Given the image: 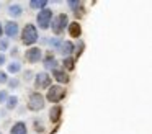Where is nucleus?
<instances>
[{"label": "nucleus", "mask_w": 152, "mask_h": 134, "mask_svg": "<svg viewBox=\"0 0 152 134\" xmlns=\"http://www.w3.org/2000/svg\"><path fill=\"white\" fill-rule=\"evenodd\" d=\"M0 8H2V3H0Z\"/></svg>", "instance_id": "7c9ffc66"}, {"label": "nucleus", "mask_w": 152, "mask_h": 134, "mask_svg": "<svg viewBox=\"0 0 152 134\" xmlns=\"http://www.w3.org/2000/svg\"><path fill=\"white\" fill-rule=\"evenodd\" d=\"M7 13H8V16H10V20L17 21V18H20V16L23 15V7H21L20 3H10V5L7 7Z\"/></svg>", "instance_id": "9d476101"}, {"label": "nucleus", "mask_w": 152, "mask_h": 134, "mask_svg": "<svg viewBox=\"0 0 152 134\" xmlns=\"http://www.w3.org/2000/svg\"><path fill=\"white\" fill-rule=\"evenodd\" d=\"M21 78H23L25 82H31V80L34 78V72L28 69V70H25V72H23V75H21Z\"/></svg>", "instance_id": "b1692460"}, {"label": "nucleus", "mask_w": 152, "mask_h": 134, "mask_svg": "<svg viewBox=\"0 0 152 134\" xmlns=\"http://www.w3.org/2000/svg\"><path fill=\"white\" fill-rule=\"evenodd\" d=\"M7 56L5 54H0V67H4V65H7Z\"/></svg>", "instance_id": "c85d7f7f"}, {"label": "nucleus", "mask_w": 152, "mask_h": 134, "mask_svg": "<svg viewBox=\"0 0 152 134\" xmlns=\"http://www.w3.org/2000/svg\"><path fill=\"white\" fill-rule=\"evenodd\" d=\"M62 41H64V39L54 36V38H49V39H48V44H49V48L53 49L54 52H57V51H59V48H61V44H62Z\"/></svg>", "instance_id": "aec40b11"}, {"label": "nucleus", "mask_w": 152, "mask_h": 134, "mask_svg": "<svg viewBox=\"0 0 152 134\" xmlns=\"http://www.w3.org/2000/svg\"><path fill=\"white\" fill-rule=\"evenodd\" d=\"M46 106V100L41 92H33L28 98V110L30 111H41Z\"/></svg>", "instance_id": "39448f33"}, {"label": "nucleus", "mask_w": 152, "mask_h": 134, "mask_svg": "<svg viewBox=\"0 0 152 134\" xmlns=\"http://www.w3.org/2000/svg\"><path fill=\"white\" fill-rule=\"evenodd\" d=\"M10 49V39L7 38H2L0 39V54H5V51Z\"/></svg>", "instance_id": "5701e85b"}, {"label": "nucleus", "mask_w": 152, "mask_h": 134, "mask_svg": "<svg viewBox=\"0 0 152 134\" xmlns=\"http://www.w3.org/2000/svg\"><path fill=\"white\" fill-rule=\"evenodd\" d=\"M34 131H36V133H43V131H44L43 123H38V121H34Z\"/></svg>", "instance_id": "cd10ccee"}, {"label": "nucleus", "mask_w": 152, "mask_h": 134, "mask_svg": "<svg viewBox=\"0 0 152 134\" xmlns=\"http://www.w3.org/2000/svg\"><path fill=\"white\" fill-rule=\"evenodd\" d=\"M8 51H10L12 61H17V57H18V51H20V49H18L17 46H13V48H10V49H8Z\"/></svg>", "instance_id": "bb28decb"}, {"label": "nucleus", "mask_w": 152, "mask_h": 134, "mask_svg": "<svg viewBox=\"0 0 152 134\" xmlns=\"http://www.w3.org/2000/svg\"><path fill=\"white\" fill-rule=\"evenodd\" d=\"M62 67H64L66 72L74 70V67H75V59L74 57H64L62 59Z\"/></svg>", "instance_id": "412c9836"}, {"label": "nucleus", "mask_w": 152, "mask_h": 134, "mask_svg": "<svg viewBox=\"0 0 152 134\" xmlns=\"http://www.w3.org/2000/svg\"><path fill=\"white\" fill-rule=\"evenodd\" d=\"M28 5H30V8L36 10V12H39V10H43V8H48V2H46V0H31Z\"/></svg>", "instance_id": "6ab92c4d"}, {"label": "nucleus", "mask_w": 152, "mask_h": 134, "mask_svg": "<svg viewBox=\"0 0 152 134\" xmlns=\"http://www.w3.org/2000/svg\"><path fill=\"white\" fill-rule=\"evenodd\" d=\"M43 65L46 70H56V69H59L57 65H59V62L56 61V57L53 56V52H48V56L44 57L43 61Z\"/></svg>", "instance_id": "ddd939ff"}, {"label": "nucleus", "mask_w": 152, "mask_h": 134, "mask_svg": "<svg viewBox=\"0 0 152 134\" xmlns=\"http://www.w3.org/2000/svg\"><path fill=\"white\" fill-rule=\"evenodd\" d=\"M2 36H4V23L0 21V39H2Z\"/></svg>", "instance_id": "c756f323"}, {"label": "nucleus", "mask_w": 152, "mask_h": 134, "mask_svg": "<svg viewBox=\"0 0 152 134\" xmlns=\"http://www.w3.org/2000/svg\"><path fill=\"white\" fill-rule=\"evenodd\" d=\"M57 52H59L62 57H72V54L75 52V44H74L72 41H62V44H61V48Z\"/></svg>", "instance_id": "1a4fd4ad"}, {"label": "nucleus", "mask_w": 152, "mask_h": 134, "mask_svg": "<svg viewBox=\"0 0 152 134\" xmlns=\"http://www.w3.org/2000/svg\"><path fill=\"white\" fill-rule=\"evenodd\" d=\"M18 97L17 95H8V98H7V101H5V110L7 111H13V110H17L18 108Z\"/></svg>", "instance_id": "a211bd4d"}, {"label": "nucleus", "mask_w": 152, "mask_h": 134, "mask_svg": "<svg viewBox=\"0 0 152 134\" xmlns=\"http://www.w3.org/2000/svg\"><path fill=\"white\" fill-rule=\"evenodd\" d=\"M10 134H28L26 123H23V121H17V123L10 127Z\"/></svg>", "instance_id": "dca6fc26"}, {"label": "nucleus", "mask_w": 152, "mask_h": 134, "mask_svg": "<svg viewBox=\"0 0 152 134\" xmlns=\"http://www.w3.org/2000/svg\"><path fill=\"white\" fill-rule=\"evenodd\" d=\"M67 33H69L70 38H77V39H79L80 36H82V25H80L79 21L69 23V26H67Z\"/></svg>", "instance_id": "f8f14e48"}, {"label": "nucleus", "mask_w": 152, "mask_h": 134, "mask_svg": "<svg viewBox=\"0 0 152 134\" xmlns=\"http://www.w3.org/2000/svg\"><path fill=\"white\" fill-rule=\"evenodd\" d=\"M25 59L30 64H36V62L43 61V49L38 48V46H33V48H28L25 51Z\"/></svg>", "instance_id": "6e6552de"}, {"label": "nucleus", "mask_w": 152, "mask_h": 134, "mask_svg": "<svg viewBox=\"0 0 152 134\" xmlns=\"http://www.w3.org/2000/svg\"><path fill=\"white\" fill-rule=\"evenodd\" d=\"M8 74L5 70H2V69H0V85H7V82H8Z\"/></svg>", "instance_id": "393cba45"}, {"label": "nucleus", "mask_w": 152, "mask_h": 134, "mask_svg": "<svg viewBox=\"0 0 152 134\" xmlns=\"http://www.w3.org/2000/svg\"><path fill=\"white\" fill-rule=\"evenodd\" d=\"M69 23H70V21H69V16H67V13H59V15H56V16L53 18L49 28L53 29V33L57 36V38H59V36L67 29Z\"/></svg>", "instance_id": "f03ea898"}, {"label": "nucleus", "mask_w": 152, "mask_h": 134, "mask_svg": "<svg viewBox=\"0 0 152 134\" xmlns=\"http://www.w3.org/2000/svg\"><path fill=\"white\" fill-rule=\"evenodd\" d=\"M66 95H67V90L62 85H51L46 92L44 100L51 101V103H59V101H62L66 98Z\"/></svg>", "instance_id": "20e7f679"}, {"label": "nucleus", "mask_w": 152, "mask_h": 134, "mask_svg": "<svg viewBox=\"0 0 152 134\" xmlns=\"http://www.w3.org/2000/svg\"><path fill=\"white\" fill-rule=\"evenodd\" d=\"M67 5H69V8L74 12V15L79 18V16H82V12H83V2H80V0H69L67 2Z\"/></svg>", "instance_id": "4468645a"}, {"label": "nucleus", "mask_w": 152, "mask_h": 134, "mask_svg": "<svg viewBox=\"0 0 152 134\" xmlns=\"http://www.w3.org/2000/svg\"><path fill=\"white\" fill-rule=\"evenodd\" d=\"M61 116H62V108H61L59 105H54L49 110V121L51 123H59Z\"/></svg>", "instance_id": "2eb2a0df"}, {"label": "nucleus", "mask_w": 152, "mask_h": 134, "mask_svg": "<svg viewBox=\"0 0 152 134\" xmlns=\"http://www.w3.org/2000/svg\"><path fill=\"white\" fill-rule=\"evenodd\" d=\"M8 98V90H0V105H5Z\"/></svg>", "instance_id": "a878e982"}, {"label": "nucleus", "mask_w": 152, "mask_h": 134, "mask_svg": "<svg viewBox=\"0 0 152 134\" xmlns=\"http://www.w3.org/2000/svg\"><path fill=\"white\" fill-rule=\"evenodd\" d=\"M33 82H34V88L36 90H46V88L51 87L53 78H51V75L48 72H39V74H34Z\"/></svg>", "instance_id": "423d86ee"}, {"label": "nucleus", "mask_w": 152, "mask_h": 134, "mask_svg": "<svg viewBox=\"0 0 152 134\" xmlns=\"http://www.w3.org/2000/svg\"><path fill=\"white\" fill-rule=\"evenodd\" d=\"M20 83H21V80L18 77H10L7 82V87H8V90H17L20 87Z\"/></svg>", "instance_id": "4be33fe9"}, {"label": "nucleus", "mask_w": 152, "mask_h": 134, "mask_svg": "<svg viewBox=\"0 0 152 134\" xmlns=\"http://www.w3.org/2000/svg\"><path fill=\"white\" fill-rule=\"evenodd\" d=\"M39 39V34H38V28L33 25V23H26L23 26V29L20 31V41L21 44H25L26 48H33L34 44Z\"/></svg>", "instance_id": "f257e3e1"}, {"label": "nucleus", "mask_w": 152, "mask_h": 134, "mask_svg": "<svg viewBox=\"0 0 152 134\" xmlns=\"http://www.w3.org/2000/svg\"><path fill=\"white\" fill-rule=\"evenodd\" d=\"M53 18H54V13H53V10L48 7V8H43V10H39L38 12V15H36V28H39V29H49V26H51V21H53Z\"/></svg>", "instance_id": "7ed1b4c3"}, {"label": "nucleus", "mask_w": 152, "mask_h": 134, "mask_svg": "<svg viewBox=\"0 0 152 134\" xmlns=\"http://www.w3.org/2000/svg\"><path fill=\"white\" fill-rule=\"evenodd\" d=\"M4 34L7 36V39H15L20 36V25L13 20H8L7 23H4Z\"/></svg>", "instance_id": "0eeeda50"}, {"label": "nucleus", "mask_w": 152, "mask_h": 134, "mask_svg": "<svg viewBox=\"0 0 152 134\" xmlns=\"http://www.w3.org/2000/svg\"><path fill=\"white\" fill-rule=\"evenodd\" d=\"M0 134H2V131H0Z\"/></svg>", "instance_id": "2f4dec72"}, {"label": "nucleus", "mask_w": 152, "mask_h": 134, "mask_svg": "<svg viewBox=\"0 0 152 134\" xmlns=\"http://www.w3.org/2000/svg\"><path fill=\"white\" fill-rule=\"evenodd\" d=\"M7 72L8 75H17L18 72H21V64L18 61H10L7 62Z\"/></svg>", "instance_id": "f3484780"}, {"label": "nucleus", "mask_w": 152, "mask_h": 134, "mask_svg": "<svg viewBox=\"0 0 152 134\" xmlns=\"http://www.w3.org/2000/svg\"><path fill=\"white\" fill-rule=\"evenodd\" d=\"M51 78H54L59 85H64V83H67V82L70 80L69 74H67L64 69H56V70H53V77Z\"/></svg>", "instance_id": "9b49d317"}]
</instances>
